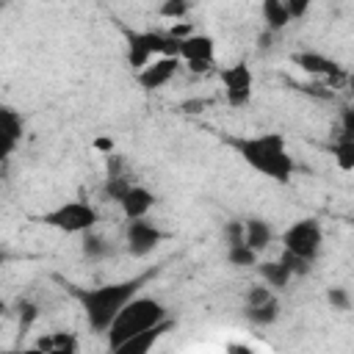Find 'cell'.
<instances>
[{
    "mask_svg": "<svg viewBox=\"0 0 354 354\" xmlns=\"http://www.w3.org/2000/svg\"><path fill=\"white\" fill-rule=\"evenodd\" d=\"M257 274L263 277V282L268 285V288H274V290H279V288H288V282L296 277L293 271H290V266L279 257V260H266V263H257Z\"/></svg>",
    "mask_w": 354,
    "mask_h": 354,
    "instance_id": "obj_16",
    "label": "cell"
},
{
    "mask_svg": "<svg viewBox=\"0 0 354 354\" xmlns=\"http://www.w3.org/2000/svg\"><path fill=\"white\" fill-rule=\"evenodd\" d=\"M180 58L188 64V69L194 75H202L213 66L216 61V41L207 33H191L185 39H180Z\"/></svg>",
    "mask_w": 354,
    "mask_h": 354,
    "instance_id": "obj_9",
    "label": "cell"
},
{
    "mask_svg": "<svg viewBox=\"0 0 354 354\" xmlns=\"http://www.w3.org/2000/svg\"><path fill=\"white\" fill-rule=\"evenodd\" d=\"M0 127H3V158L14 155V149L19 147L22 141V130H25V122L22 116L14 111V108H3L0 111Z\"/></svg>",
    "mask_w": 354,
    "mask_h": 354,
    "instance_id": "obj_14",
    "label": "cell"
},
{
    "mask_svg": "<svg viewBox=\"0 0 354 354\" xmlns=\"http://www.w3.org/2000/svg\"><path fill=\"white\" fill-rule=\"evenodd\" d=\"M313 3H315V0H285V6H288V11H290L293 19H301Z\"/></svg>",
    "mask_w": 354,
    "mask_h": 354,
    "instance_id": "obj_28",
    "label": "cell"
},
{
    "mask_svg": "<svg viewBox=\"0 0 354 354\" xmlns=\"http://www.w3.org/2000/svg\"><path fill=\"white\" fill-rule=\"evenodd\" d=\"M163 318H169V310H166L163 301H158V299H152V296H136V299H130V301L122 307V313L113 318L111 329L105 332L111 351H116L124 340L136 337L138 332H144V329L160 324Z\"/></svg>",
    "mask_w": 354,
    "mask_h": 354,
    "instance_id": "obj_3",
    "label": "cell"
},
{
    "mask_svg": "<svg viewBox=\"0 0 354 354\" xmlns=\"http://www.w3.org/2000/svg\"><path fill=\"white\" fill-rule=\"evenodd\" d=\"M97 218H100L97 216V207L88 205V202H64V205H58L53 210H44L33 221H39L44 227H53V230H61L66 235H75V232L94 230Z\"/></svg>",
    "mask_w": 354,
    "mask_h": 354,
    "instance_id": "obj_5",
    "label": "cell"
},
{
    "mask_svg": "<svg viewBox=\"0 0 354 354\" xmlns=\"http://www.w3.org/2000/svg\"><path fill=\"white\" fill-rule=\"evenodd\" d=\"M160 268H147L136 277H127V279H119V282H108V285H97V288H83V285H75L69 279H61L58 282L66 288V293L83 307V315L88 321V326L94 332H108L113 318L122 313V307L136 299L141 293V288H147V282L152 277H158Z\"/></svg>",
    "mask_w": 354,
    "mask_h": 354,
    "instance_id": "obj_1",
    "label": "cell"
},
{
    "mask_svg": "<svg viewBox=\"0 0 354 354\" xmlns=\"http://www.w3.org/2000/svg\"><path fill=\"white\" fill-rule=\"evenodd\" d=\"M221 238L227 246H238V243H246V227L241 218H230L224 227H221Z\"/></svg>",
    "mask_w": 354,
    "mask_h": 354,
    "instance_id": "obj_23",
    "label": "cell"
},
{
    "mask_svg": "<svg viewBox=\"0 0 354 354\" xmlns=\"http://www.w3.org/2000/svg\"><path fill=\"white\" fill-rule=\"evenodd\" d=\"M119 205H122L124 218H147V213L155 207V194H152L147 185L133 183V185L124 191V196L119 199Z\"/></svg>",
    "mask_w": 354,
    "mask_h": 354,
    "instance_id": "obj_13",
    "label": "cell"
},
{
    "mask_svg": "<svg viewBox=\"0 0 354 354\" xmlns=\"http://www.w3.org/2000/svg\"><path fill=\"white\" fill-rule=\"evenodd\" d=\"M80 249H83V257H88V260H105V257L113 254V243H111L108 238L91 232V230L83 232V243H80Z\"/></svg>",
    "mask_w": 354,
    "mask_h": 354,
    "instance_id": "obj_20",
    "label": "cell"
},
{
    "mask_svg": "<svg viewBox=\"0 0 354 354\" xmlns=\"http://www.w3.org/2000/svg\"><path fill=\"white\" fill-rule=\"evenodd\" d=\"M243 227H246V243H249L254 252H263V249L271 246L274 230H271L268 221H263V218H257V216H249V218H243Z\"/></svg>",
    "mask_w": 354,
    "mask_h": 354,
    "instance_id": "obj_18",
    "label": "cell"
},
{
    "mask_svg": "<svg viewBox=\"0 0 354 354\" xmlns=\"http://www.w3.org/2000/svg\"><path fill=\"white\" fill-rule=\"evenodd\" d=\"M218 80H221L227 105H232V108L249 105L252 91H254V75H252V66L246 61H238L232 66L218 69Z\"/></svg>",
    "mask_w": 354,
    "mask_h": 354,
    "instance_id": "obj_7",
    "label": "cell"
},
{
    "mask_svg": "<svg viewBox=\"0 0 354 354\" xmlns=\"http://www.w3.org/2000/svg\"><path fill=\"white\" fill-rule=\"evenodd\" d=\"M348 94H351V100H354V72L348 75Z\"/></svg>",
    "mask_w": 354,
    "mask_h": 354,
    "instance_id": "obj_30",
    "label": "cell"
},
{
    "mask_svg": "<svg viewBox=\"0 0 354 354\" xmlns=\"http://www.w3.org/2000/svg\"><path fill=\"white\" fill-rule=\"evenodd\" d=\"M94 147H97V149H102L105 155H108V152H113V141H111V138H94Z\"/></svg>",
    "mask_w": 354,
    "mask_h": 354,
    "instance_id": "obj_29",
    "label": "cell"
},
{
    "mask_svg": "<svg viewBox=\"0 0 354 354\" xmlns=\"http://www.w3.org/2000/svg\"><path fill=\"white\" fill-rule=\"evenodd\" d=\"M180 66H183V58L180 55H158L144 69L136 72V80H138V86L144 91H155V88H163L180 72Z\"/></svg>",
    "mask_w": 354,
    "mask_h": 354,
    "instance_id": "obj_10",
    "label": "cell"
},
{
    "mask_svg": "<svg viewBox=\"0 0 354 354\" xmlns=\"http://www.w3.org/2000/svg\"><path fill=\"white\" fill-rule=\"evenodd\" d=\"M122 33L127 39V64L136 72L158 55H180V39H174L169 30H130L122 25Z\"/></svg>",
    "mask_w": 354,
    "mask_h": 354,
    "instance_id": "obj_4",
    "label": "cell"
},
{
    "mask_svg": "<svg viewBox=\"0 0 354 354\" xmlns=\"http://www.w3.org/2000/svg\"><path fill=\"white\" fill-rule=\"evenodd\" d=\"M17 310H19V329H22V335H25V332L33 326V321L39 318V310H36V304L28 301V299H22Z\"/></svg>",
    "mask_w": 354,
    "mask_h": 354,
    "instance_id": "obj_25",
    "label": "cell"
},
{
    "mask_svg": "<svg viewBox=\"0 0 354 354\" xmlns=\"http://www.w3.org/2000/svg\"><path fill=\"white\" fill-rule=\"evenodd\" d=\"M260 11H263V22H266V28L271 33H279V30H285L293 22L285 0H263L260 3Z\"/></svg>",
    "mask_w": 354,
    "mask_h": 354,
    "instance_id": "obj_17",
    "label": "cell"
},
{
    "mask_svg": "<svg viewBox=\"0 0 354 354\" xmlns=\"http://www.w3.org/2000/svg\"><path fill=\"white\" fill-rule=\"evenodd\" d=\"M321 243H324V232H321V224L315 218H299L293 221L285 232H282V246L296 254V257H304V260H315L318 252H321Z\"/></svg>",
    "mask_w": 354,
    "mask_h": 354,
    "instance_id": "obj_6",
    "label": "cell"
},
{
    "mask_svg": "<svg viewBox=\"0 0 354 354\" xmlns=\"http://www.w3.org/2000/svg\"><path fill=\"white\" fill-rule=\"evenodd\" d=\"M340 138H354V108H346L340 116Z\"/></svg>",
    "mask_w": 354,
    "mask_h": 354,
    "instance_id": "obj_27",
    "label": "cell"
},
{
    "mask_svg": "<svg viewBox=\"0 0 354 354\" xmlns=\"http://www.w3.org/2000/svg\"><path fill=\"white\" fill-rule=\"evenodd\" d=\"M332 155H335L337 169L354 171V138H337L332 147Z\"/></svg>",
    "mask_w": 354,
    "mask_h": 354,
    "instance_id": "obj_22",
    "label": "cell"
},
{
    "mask_svg": "<svg viewBox=\"0 0 354 354\" xmlns=\"http://www.w3.org/2000/svg\"><path fill=\"white\" fill-rule=\"evenodd\" d=\"M243 315H246V321L254 324V326H271V324L279 318V301H277V296H271V299H266V301L246 304V307H243Z\"/></svg>",
    "mask_w": 354,
    "mask_h": 354,
    "instance_id": "obj_19",
    "label": "cell"
},
{
    "mask_svg": "<svg viewBox=\"0 0 354 354\" xmlns=\"http://www.w3.org/2000/svg\"><path fill=\"white\" fill-rule=\"evenodd\" d=\"M33 348L44 354H77L80 343L72 332H47L33 343Z\"/></svg>",
    "mask_w": 354,
    "mask_h": 354,
    "instance_id": "obj_15",
    "label": "cell"
},
{
    "mask_svg": "<svg viewBox=\"0 0 354 354\" xmlns=\"http://www.w3.org/2000/svg\"><path fill=\"white\" fill-rule=\"evenodd\" d=\"M166 241V232L147 221V218H127V230H124V246L133 257H147L149 252L158 249V243Z\"/></svg>",
    "mask_w": 354,
    "mask_h": 354,
    "instance_id": "obj_8",
    "label": "cell"
},
{
    "mask_svg": "<svg viewBox=\"0 0 354 354\" xmlns=\"http://www.w3.org/2000/svg\"><path fill=\"white\" fill-rule=\"evenodd\" d=\"M326 301H329L335 310H348V307H351V296H348L343 288H329Z\"/></svg>",
    "mask_w": 354,
    "mask_h": 354,
    "instance_id": "obj_26",
    "label": "cell"
},
{
    "mask_svg": "<svg viewBox=\"0 0 354 354\" xmlns=\"http://www.w3.org/2000/svg\"><path fill=\"white\" fill-rule=\"evenodd\" d=\"M227 147L241 155V160L257 174L285 185L293 177V158L288 152L282 133H257V136H221Z\"/></svg>",
    "mask_w": 354,
    "mask_h": 354,
    "instance_id": "obj_2",
    "label": "cell"
},
{
    "mask_svg": "<svg viewBox=\"0 0 354 354\" xmlns=\"http://www.w3.org/2000/svg\"><path fill=\"white\" fill-rule=\"evenodd\" d=\"M260 260V252H254L249 243H238V246H227V263L235 266V268H249V266H257Z\"/></svg>",
    "mask_w": 354,
    "mask_h": 354,
    "instance_id": "obj_21",
    "label": "cell"
},
{
    "mask_svg": "<svg viewBox=\"0 0 354 354\" xmlns=\"http://www.w3.org/2000/svg\"><path fill=\"white\" fill-rule=\"evenodd\" d=\"M188 11H191V0H163L158 8L163 19H183Z\"/></svg>",
    "mask_w": 354,
    "mask_h": 354,
    "instance_id": "obj_24",
    "label": "cell"
},
{
    "mask_svg": "<svg viewBox=\"0 0 354 354\" xmlns=\"http://www.w3.org/2000/svg\"><path fill=\"white\" fill-rule=\"evenodd\" d=\"M169 329H174V318H171V315H169V318H163L160 324H155V326H149V329L138 332L136 337L124 340V343L116 348V354H147V351H152V346H155V343H158Z\"/></svg>",
    "mask_w": 354,
    "mask_h": 354,
    "instance_id": "obj_12",
    "label": "cell"
},
{
    "mask_svg": "<svg viewBox=\"0 0 354 354\" xmlns=\"http://www.w3.org/2000/svg\"><path fill=\"white\" fill-rule=\"evenodd\" d=\"M290 61H293L301 72H307V75H313V77H326V80H340V77H343V66H340L335 58H329V55H324V53H315V50L293 53Z\"/></svg>",
    "mask_w": 354,
    "mask_h": 354,
    "instance_id": "obj_11",
    "label": "cell"
}]
</instances>
